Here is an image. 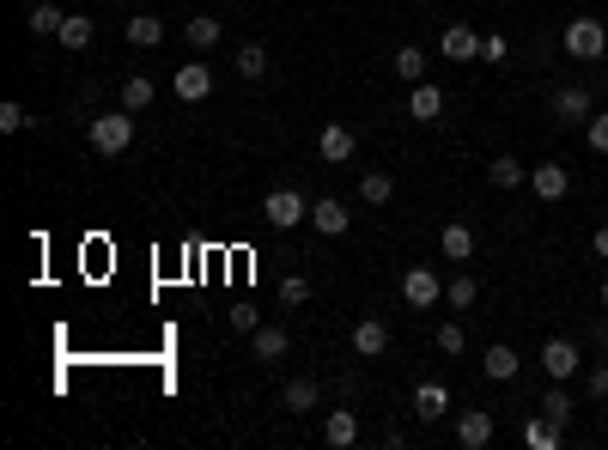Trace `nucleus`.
<instances>
[{"mask_svg": "<svg viewBox=\"0 0 608 450\" xmlns=\"http://www.w3.org/2000/svg\"><path fill=\"white\" fill-rule=\"evenodd\" d=\"M456 444L487 450V444H493V414H487V408H463V414H456Z\"/></svg>", "mask_w": 608, "mask_h": 450, "instance_id": "9", "label": "nucleus"}, {"mask_svg": "<svg viewBox=\"0 0 608 450\" xmlns=\"http://www.w3.org/2000/svg\"><path fill=\"white\" fill-rule=\"evenodd\" d=\"M408 116H414V122H438V116H444V92H438L432 80H420V86L408 92Z\"/></svg>", "mask_w": 608, "mask_h": 450, "instance_id": "16", "label": "nucleus"}, {"mask_svg": "<svg viewBox=\"0 0 608 450\" xmlns=\"http://www.w3.org/2000/svg\"><path fill=\"white\" fill-rule=\"evenodd\" d=\"M92 37H98V25H92L86 13H67V25H61V49H92Z\"/></svg>", "mask_w": 608, "mask_h": 450, "instance_id": "23", "label": "nucleus"}, {"mask_svg": "<svg viewBox=\"0 0 608 450\" xmlns=\"http://www.w3.org/2000/svg\"><path fill=\"white\" fill-rule=\"evenodd\" d=\"M542 414H548V420H560V426L572 420V396H566V384H554V390L542 396Z\"/></svg>", "mask_w": 608, "mask_h": 450, "instance_id": "33", "label": "nucleus"}, {"mask_svg": "<svg viewBox=\"0 0 608 450\" xmlns=\"http://www.w3.org/2000/svg\"><path fill=\"white\" fill-rule=\"evenodd\" d=\"M511 49H505V37H481V61H505Z\"/></svg>", "mask_w": 608, "mask_h": 450, "instance_id": "38", "label": "nucleus"}, {"mask_svg": "<svg viewBox=\"0 0 608 450\" xmlns=\"http://www.w3.org/2000/svg\"><path fill=\"white\" fill-rule=\"evenodd\" d=\"M311 225L323 238H341L347 225H353V213H347V201H335V195H323V201H311Z\"/></svg>", "mask_w": 608, "mask_h": 450, "instance_id": "11", "label": "nucleus"}, {"mask_svg": "<svg viewBox=\"0 0 608 450\" xmlns=\"http://www.w3.org/2000/svg\"><path fill=\"white\" fill-rule=\"evenodd\" d=\"M122 37H128L134 49H159V43H165V19H152V13H134V19L122 25Z\"/></svg>", "mask_w": 608, "mask_h": 450, "instance_id": "19", "label": "nucleus"}, {"mask_svg": "<svg viewBox=\"0 0 608 450\" xmlns=\"http://www.w3.org/2000/svg\"><path fill=\"white\" fill-rule=\"evenodd\" d=\"M438 256L444 262H469L475 256V225H444V232H438Z\"/></svg>", "mask_w": 608, "mask_h": 450, "instance_id": "15", "label": "nucleus"}, {"mask_svg": "<svg viewBox=\"0 0 608 450\" xmlns=\"http://www.w3.org/2000/svg\"><path fill=\"white\" fill-rule=\"evenodd\" d=\"M232 329H244V335H256V329H262V317H256V305H232Z\"/></svg>", "mask_w": 608, "mask_h": 450, "instance_id": "37", "label": "nucleus"}, {"mask_svg": "<svg viewBox=\"0 0 608 450\" xmlns=\"http://www.w3.org/2000/svg\"><path fill=\"white\" fill-rule=\"evenodd\" d=\"M280 305H292V311L311 305V280H304V274H286V280H280Z\"/></svg>", "mask_w": 608, "mask_h": 450, "instance_id": "32", "label": "nucleus"}, {"mask_svg": "<svg viewBox=\"0 0 608 450\" xmlns=\"http://www.w3.org/2000/svg\"><path fill=\"white\" fill-rule=\"evenodd\" d=\"M152 98H159V92H152V80H146V73H128V80H122V110H134V116H140Z\"/></svg>", "mask_w": 608, "mask_h": 450, "instance_id": "25", "label": "nucleus"}, {"mask_svg": "<svg viewBox=\"0 0 608 450\" xmlns=\"http://www.w3.org/2000/svg\"><path fill=\"white\" fill-rule=\"evenodd\" d=\"M602 305H608V280H602Z\"/></svg>", "mask_w": 608, "mask_h": 450, "instance_id": "41", "label": "nucleus"}, {"mask_svg": "<svg viewBox=\"0 0 608 450\" xmlns=\"http://www.w3.org/2000/svg\"><path fill=\"white\" fill-rule=\"evenodd\" d=\"M590 116H596V110H590V92H584V86H560V92H554V122L572 128V122H590Z\"/></svg>", "mask_w": 608, "mask_h": 450, "instance_id": "12", "label": "nucleus"}, {"mask_svg": "<svg viewBox=\"0 0 608 450\" xmlns=\"http://www.w3.org/2000/svg\"><path fill=\"white\" fill-rule=\"evenodd\" d=\"M317 153H323V165H347V159L359 153V134H353L347 122H329V128L317 134Z\"/></svg>", "mask_w": 608, "mask_h": 450, "instance_id": "7", "label": "nucleus"}, {"mask_svg": "<svg viewBox=\"0 0 608 450\" xmlns=\"http://www.w3.org/2000/svg\"><path fill=\"white\" fill-rule=\"evenodd\" d=\"M560 43H566L572 61H602V55H608V25H602V19H566Z\"/></svg>", "mask_w": 608, "mask_h": 450, "instance_id": "2", "label": "nucleus"}, {"mask_svg": "<svg viewBox=\"0 0 608 450\" xmlns=\"http://www.w3.org/2000/svg\"><path fill=\"white\" fill-rule=\"evenodd\" d=\"M25 25H31V37H61V25H67V13L55 7V0H37V7L25 13Z\"/></svg>", "mask_w": 608, "mask_h": 450, "instance_id": "22", "label": "nucleus"}, {"mask_svg": "<svg viewBox=\"0 0 608 450\" xmlns=\"http://www.w3.org/2000/svg\"><path fill=\"white\" fill-rule=\"evenodd\" d=\"M438 49H444L450 61H475V55H481V37H475L469 25H450V31L438 37Z\"/></svg>", "mask_w": 608, "mask_h": 450, "instance_id": "20", "label": "nucleus"}, {"mask_svg": "<svg viewBox=\"0 0 608 450\" xmlns=\"http://www.w3.org/2000/svg\"><path fill=\"white\" fill-rule=\"evenodd\" d=\"M560 438H566V426H560V420H548V414L523 420V444H536V450H560Z\"/></svg>", "mask_w": 608, "mask_h": 450, "instance_id": "21", "label": "nucleus"}, {"mask_svg": "<svg viewBox=\"0 0 608 450\" xmlns=\"http://www.w3.org/2000/svg\"><path fill=\"white\" fill-rule=\"evenodd\" d=\"M390 195H396V177H390V171H365V177H359V201H371V207H384Z\"/></svg>", "mask_w": 608, "mask_h": 450, "instance_id": "24", "label": "nucleus"}, {"mask_svg": "<svg viewBox=\"0 0 608 450\" xmlns=\"http://www.w3.org/2000/svg\"><path fill=\"white\" fill-rule=\"evenodd\" d=\"M262 219L274 225V232H292V225L311 219V201H304L298 189H286V183H280V189H268V195H262Z\"/></svg>", "mask_w": 608, "mask_h": 450, "instance_id": "3", "label": "nucleus"}, {"mask_svg": "<svg viewBox=\"0 0 608 450\" xmlns=\"http://www.w3.org/2000/svg\"><path fill=\"white\" fill-rule=\"evenodd\" d=\"M238 73H244V80H262V73H268V49L262 43H244L238 49Z\"/></svg>", "mask_w": 608, "mask_h": 450, "instance_id": "31", "label": "nucleus"}, {"mask_svg": "<svg viewBox=\"0 0 608 450\" xmlns=\"http://www.w3.org/2000/svg\"><path fill=\"white\" fill-rule=\"evenodd\" d=\"M353 353H359V359H384V353H390V323H384V317L353 323Z\"/></svg>", "mask_w": 608, "mask_h": 450, "instance_id": "8", "label": "nucleus"}, {"mask_svg": "<svg viewBox=\"0 0 608 450\" xmlns=\"http://www.w3.org/2000/svg\"><path fill=\"white\" fill-rule=\"evenodd\" d=\"M31 122H37V116H31L19 98H7V104H0V128H7V134H19V128H31Z\"/></svg>", "mask_w": 608, "mask_h": 450, "instance_id": "34", "label": "nucleus"}, {"mask_svg": "<svg viewBox=\"0 0 608 450\" xmlns=\"http://www.w3.org/2000/svg\"><path fill=\"white\" fill-rule=\"evenodd\" d=\"M596 256L608 262V225H596Z\"/></svg>", "mask_w": 608, "mask_h": 450, "instance_id": "40", "label": "nucleus"}, {"mask_svg": "<svg viewBox=\"0 0 608 450\" xmlns=\"http://www.w3.org/2000/svg\"><path fill=\"white\" fill-rule=\"evenodd\" d=\"M171 92H177V104H201V98H213V67H207V61H183V67H177V80H171Z\"/></svg>", "mask_w": 608, "mask_h": 450, "instance_id": "4", "label": "nucleus"}, {"mask_svg": "<svg viewBox=\"0 0 608 450\" xmlns=\"http://www.w3.org/2000/svg\"><path fill=\"white\" fill-rule=\"evenodd\" d=\"M469 341H463V323H444L438 329V353H463Z\"/></svg>", "mask_w": 608, "mask_h": 450, "instance_id": "36", "label": "nucleus"}, {"mask_svg": "<svg viewBox=\"0 0 608 450\" xmlns=\"http://www.w3.org/2000/svg\"><path fill=\"white\" fill-rule=\"evenodd\" d=\"M529 189H536V201H566L572 195V165H560V159L536 165L529 171Z\"/></svg>", "mask_w": 608, "mask_h": 450, "instance_id": "5", "label": "nucleus"}, {"mask_svg": "<svg viewBox=\"0 0 608 450\" xmlns=\"http://www.w3.org/2000/svg\"><path fill=\"white\" fill-rule=\"evenodd\" d=\"M323 438H329L335 450H353V444H359V414H353V408H329V426H323Z\"/></svg>", "mask_w": 608, "mask_h": 450, "instance_id": "18", "label": "nucleus"}, {"mask_svg": "<svg viewBox=\"0 0 608 450\" xmlns=\"http://www.w3.org/2000/svg\"><path fill=\"white\" fill-rule=\"evenodd\" d=\"M396 73H402V80H408V86H420V80H426V49H414V43H402V49H396Z\"/></svg>", "mask_w": 608, "mask_h": 450, "instance_id": "28", "label": "nucleus"}, {"mask_svg": "<svg viewBox=\"0 0 608 450\" xmlns=\"http://www.w3.org/2000/svg\"><path fill=\"white\" fill-rule=\"evenodd\" d=\"M183 37H189V49H213L219 43V19H183Z\"/></svg>", "mask_w": 608, "mask_h": 450, "instance_id": "29", "label": "nucleus"}, {"mask_svg": "<svg viewBox=\"0 0 608 450\" xmlns=\"http://www.w3.org/2000/svg\"><path fill=\"white\" fill-rule=\"evenodd\" d=\"M286 347H292V341H286V329H280V323H262V329L250 335V353H256L262 365H274V359H286Z\"/></svg>", "mask_w": 608, "mask_h": 450, "instance_id": "17", "label": "nucleus"}, {"mask_svg": "<svg viewBox=\"0 0 608 450\" xmlns=\"http://www.w3.org/2000/svg\"><path fill=\"white\" fill-rule=\"evenodd\" d=\"M444 402H450V396H444V384H420V390H414V414H420V420H438V414H444Z\"/></svg>", "mask_w": 608, "mask_h": 450, "instance_id": "30", "label": "nucleus"}, {"mask_svg": "<svg viewBox=\"0 0 608 450\" xmlns=\"http://www.w3.org/2000/svg\"><path fill=\"white\" fill-rule=\"evenodd\" d=\"M402 298H408L414 311H432L438 298H444V280H438L432 268H408V274H402Z\"/></svg>", "mask_w": 608, "mask_h": 450, "instance_id": "6", "label": "nucleus"}, {"mask_svg": "<svg viewBox=\"0 0 608 450\" xmlns=\"http://www.w3.org/2000/svg\"><path fill=\"white\" fill-rule=\"evenodd\" d=\"M481 371H487V378H493V384H511V378H517V371H523V359H517V347H505V341H493V347L481 353Z\"/></svg>", "mask_w": 608, "mask_h": 450, "instance_id": "13", "label": "nucleus"}, {"mask_svg": "<svg viewBox=\"0 0 608 450\" xmlns=\"http://www.w3.org/2000/svg\"><path fill=\"white\" fill-rule=\"evenodd\" d=\"M542 371H548V378H554V384H566V378H572V371H578V347H572L566 335H554V341H542Z\"/></svg>", "mask_w": 608, "mask_h": 450, "instance_id": "10", "label": "nucleus"}, {"mask_svg": "<svg viewBox=\"0 0 608 450\" xmlns=\"http://www.w3.org/2000/svg\"><path fill=\"white\" fill-rule=\"evenodd\" d=\"M86 140H92V153H98V159H122L128 146H134V110H110V116H92Z\"/></svg>", "mask_w": 608, "mask_h": 450, "instance_id": "1", "label": "nucleus"}, {"mask_svg": "<svg viewBox=\"0 0 608 450\" xmlns=\"http://www.w3.org/2000/svg\"><path fill=\"white\" fill-rule=\"evenodd\" d=\"M602 347H608V323H602Z\"/></svg>", "mask_w": 608, "mask_h": 450, "instance_id": "42", "label": "nucleus"}, {"mask_svg": "<svg viewBox=\"0 0 608 450\" xmlns=\"http://www.w3.org/2000/svg\"><path fill=\"white\" fill-rule=\"evenodd\" d=\"M584 140H590V153L608 159V116H590V122H584Z\"/></svg>", "mask_w": 608, "mask_h": 450, "instance_id": "35", "label": "nucleus"}, {"mask_svg": "<svg viewBox=\"0 0 608 450\" xmlns=\"http://www.w3.org/2000/svg\"><path fill=\"white\" fill-rule=\"evenodd\" d=\"M487 177H493V189H523V159H511V153H499V159L487 165Z\"/></svg>", "mask_w": 608, "mask_h": 450, "instance_id": "26", "label": "nucleus"}, {"mask_svg": "<svg viewBox=\"0 0 608 450\" xmlns=\"http://www.w3.org/2000/svg\"><path fill=\"white\" fill-rule=\"evenodd\" d=\"M590 396H608V359H602V365L590 371Z\"/></svg>", "mask_w": 608, "mask_h": 450, "instance_id": "39", "label": "nucleus"}, {"mask_svg": "<svg viewBox=\"0 0 608 450\" xmlns=\"http://www.w3.org/2000/svg\"><path fill=\"white\" fill-rule=\"evenodd\" d=\"M475 292H481V286H475V274L463 268V274L444 286V305H450V311H469V305H475Z\"/></svg>", "mask_w": 608, "mask_h": 450, "instance_id": "27", "label": "nucleus"}, {"mask_svg": "<svg viewBox=\"0 0 608 450\" xmlns=\"http://www.w3.org/2000/svg\"><path fill=\"white\" fill-rule=\"evenodd\" d=\"M317 402H323V384H317V378H292V384L280 390V408H286V414H311Z\"/></svg>", "mask_w": 608, "mask_h": 450, "instance_id": "14", "label": "nucleus"}]
</instances>
